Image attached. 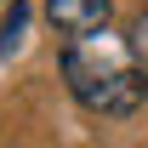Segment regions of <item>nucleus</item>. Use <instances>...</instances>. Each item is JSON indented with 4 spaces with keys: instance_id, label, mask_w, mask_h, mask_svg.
I'll list each match as a JSON object with an SVG mask.
<instances>
[{
    "instance_id": "3",
    "label": "nucleus",
    "mask_w": 148,
    "mask_h": 148,
    "mask_svg": "<svg viewBox=\"0 0 148 148\" xmlns=\"http://www.w3.org/2000/svg\"><path fill=\"white\" fill-rule=\"evenodd\" d=\"M125 51H131V63H137V69H148V12H137V17H131V29H125Z\"/></svg>"
},
{
    "instance_id": "1",
    "label": "nucleus",
    "mask_w": 148,
    "mask_h": 148,
    "mask_svg": "<svg viewBox=\"0 0 148 148\" xmlns=\"http://www.w3.org/2000/svg\"><path fill=\"white\" fill-rule=\"evenodd\" d=\"M63 74H69V91L80 97V108L91 114H137L148 103V69L137 63H108V57H91L86 46H69L63 51Z\"/></svg>"
},
{
    "instance_id": "4",
    "label": "nucleus",
    "mask_w": 148,
    "mask_h": 148,
    "mask_svg": "<svg viewBox=\"0 0 148 148\" xmlns=\"http://www.w3.org/2000/svg\"><path fill=\"white\" fill-rule=\"evenodd\" d=\"M23 23H29V6H12V12H6V23H0V57H12V46H17L23 40Z\"/></svg>"
},
{
    "instance_id": "2",
    "label": "nucleus",
    "mask_w": 148,
    "mask_h": 148,
    "mask_svg": "<svg viewBox=\"0 0 148 148\" xmlns=\"http://www.w3.org/2000/svg\"><path fill=\"white\" fill-rule=\"evenodd\" d=\"M46 17L57 34H69L74 46H86L91 34H103L114 17V0H46Z\"/></svg>"
},
{
    "instance_id": "5",
    "label": "nucleus",
    "mask_w": 148,
    "mask_h": 148,
    "mask_svg": "<svg viewBox=\"0 0 148 148\" xmlns=\"http://www.w3.org/2000/svg\"><path fill=\"white\" fill-rule=\"evenodd\" d=\"M12 6H17V0H0V12H12Z\"/></svg>"
}]
</instances>
